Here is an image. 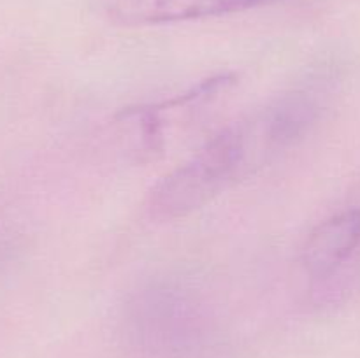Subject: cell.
I'll return each mask as SVG.
<instances>
[{
	"label": "cell",
	"mask_w": 360,
	"mask_h": 358,
	"mask_svg": "<svg viewBox=\"0 0 360 358\" xmlns=\"http://www.w3.org/2000/svg\"><path fill=\"white\" fill-rule=\"evenodd\" d=\"M288 0H90L95 13L122 27L171 25L227 16Z\"/></svg>",
	"instance_id": "cell-3"
},
{
	"label": "cell",
	"mask_w": 360,
	"mask_h": 358,
	"mask_svg": "<svg viewBox=\"0 0 360 358\" xmlns=\"http://www.w3.org/2000/svg\"><path fill=\"white\" fill-rule=\"evenodd\" d=\"M319 111L309 91L295 90L229 123L158 179L148 195L151 218L174 221L202 209L297 146L316 123Z\"/></svg>",
	"instance_id": "cell-1"
},
{
	"label": "cell",
	"mask_w": 360,
	"mask_h": 358,
	"mask_svg": "<svg viewBox=\"0 0 360 358\" xmlns=\"http://www.w3.org/2000/svg\"><path fill=\"white\" fill-rule=\"evenodd\" d=\"M232 84L234 77L227 74L211 77L186 93L162 104L127 109L120 116V125L127 130L137 153H162L167 146L169 133L179 132L181 126H190L193 119L197 121Z\"/></svg>",
	"instance_id": "cell-2"
},
{
	"label": "cell",
	"mask_w": 360,
	"mask_h": 358,
	"mask_svg": "<svg viewBox=\"0 0 360 358\" xmlns=\"http://www.w3.org/2000/svg\"><path fill=\"white\" fill-rule=\"evenodd\" d=\"M360 246V209L333 214L308 235L302 263L313 279L333 276Z\"/></svg>",
	"instance_id": "cell-4"
}]
</instances>
